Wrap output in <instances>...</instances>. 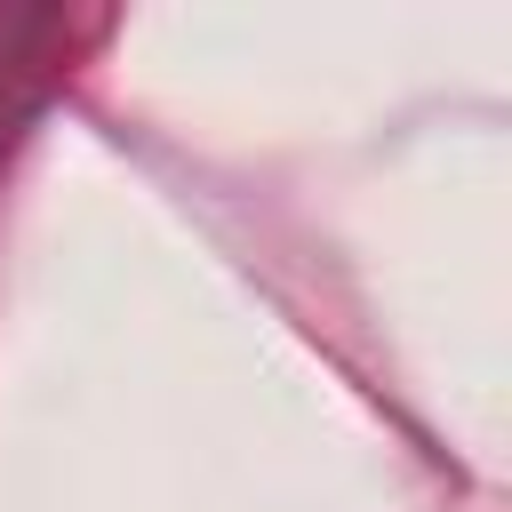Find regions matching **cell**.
<instances>
[]
</instances>
